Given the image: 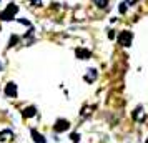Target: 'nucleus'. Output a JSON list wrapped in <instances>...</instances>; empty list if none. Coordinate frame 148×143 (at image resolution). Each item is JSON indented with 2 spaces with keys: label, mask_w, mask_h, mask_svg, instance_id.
<instances>
[{
  "label": "nucleus",
  "mask_w": 148,
  "mask_h": 143,
  "mask_svg": "<svg viewBox=\"0 0 148 143\" xmlns=\"http://www.w3.org/2000/svg\"><path fill=\"white\" fill-rule=\"evenodd\" d=\"M87 72L88 73L85 75V80H87L88 83H92L95 78H97V70H95V68H90V70H87Z\"/></svg>",
  "instance_id": "obj_9"
},
{
  "label": "nucleus",
  "mask_w": 148,
  "mask_h": 143,
  "mask_svg": "<svg viewBox=\"0 0 148 143\" xmlns=\"http://www.w3.org/2000/svg\"><path fill=\"white\" fill-rule=\"evenodd\" d=\"M70 138H72V142H78L80 135H78V133H72V135H70Z\"/></svg>",
  "instance_id": "obj_12"
},
{
  "label": "nucleus",
  "mask_w": 148,
  "mask_h": 143,
  "mask_svg": "<svg viewBox=\"0 0 148 143\" xmlns=\"http://www.w3.org/2000/svg\"><path fill=\"white\" fill-rule=\"evenodd\" d=\"M10 138H14V131H12V130H3V131H0V142H8Z\"/></svg>",
  "instance_id": "obj_7"
},
{
  "label": "nucleus",
  "mask_w": 148,
  "mask_h": 143,
  "mask_svg": "<svg viewBox=\"0 0 148 143\" xmlns=\"http://www.w3.org/2000/svg\"><path fill=\"white\" fill-rule=\"evenodd\" d=\"M5 95L7 96H15L17 95V85L15 83H7V87H5Z\"/></svg>",
  "instance_id": "obj_5"
},
{
  "label": "nucleus",
  "mask_w": 148,
  "mask_h": 143,
  "mask_svg": "<svg viewBox=\"0 0 148 143\" xmlns=\"http://www.w3.org/2000/svg\"><path fill=\"white\" fill-rule=\"evenodd\" d=\"M133 118H135V120H141V118H143V110H141V108H136V110H135Z\"/></svg>",
  "instance_id": "obj_11"
},
{
  "label": "nucleus",
  "mask_w": 148,
  "mask_h": 143,
  "mask_svg": "<svg viewBox=\"0 0 148 143\" xmlns=\"http://www.w3.org/2000/svg\"><path fill=\"white\" fill-rule=\"evenodd\" d=\"M2 68H3V65H2V63H0V70H2Z\"/></svg>",
  "instance_id": "obj_17"
},
{
  "label": "nucleus",
  "mask_w": 148,
  "mask_h": 143,
  "mask_svg": "<svg viewBox=\"0 0 148 143\" xmlns=\"http://www.w3.org/2000/svg\"><path fill=\"white\" fill-rule=\"evenodd\" d=\"M68 127H70V123H68V120H63V118H60V120H57L53 125V130L57 131V133H63V131H67Z\"/></svg>",
  "instance_id": "obj_3"
},
{
  "label": "nucleus",
  "mask_w": 148,
  "mask_h": 143,
  "mask_svg": "<svg viewBox=\"0 0 148 143\" xmlns=\"http://www.w3.org/2000/svg\"><path fill=\"white\" fill-rule=\"evenodd\" d=\"M37 115V108L35 107H27V108L23 110V116L25 118H32V116Z\"/></svg>",
  "instance_id": "obj_8"
},
{
  "label": "nucleus",
  "mask_w": 148,
  "mask_h": 143,
  "mask_svg": "<svg viewBox=\"0 0 148 143\" xmlns=\"http://www.w3.org/2000/svg\"><path fill=\"white\" fill-rule=\"evenodd\" d=\"M18 12V7L15 5V3H8L7 5V8L0 14V18L3 22H10V20H14L15 18V14Z\"/></svg>",
  "instance_id": "obj_1"
},
{
  "label": "nucleus",
  "mask_w": 148,
  "mask_h": 143,
  "mask_svg": "<svg viewBox=\"0 0 148 143\" xmlns=\"http://www.w3.org/2000/svg\"><path fill=\"white\" fill-rule=\"evenodd\" d=\"M135 2H136V0H127L125 3H127V5H130V3H135Z\"/></svg>",
  "instance_id": "obj_16"
},
{
  "label": "nucleus",
  "mask_w": 148,
  "mask_h": 143,
  "mask_svg": "<svg viewBox=\"0 0 148 143\" xmlns=\"http://www.w3.org/2000/svg\"><path fill=\"white\" fill-rule=\"evenodd\" d=\"M92 2H93L98 8H105L108 5V0H92Z\"/></svg>",
  "instance_id": "obj_10"
},
{
  "label": "nucleus",
  "mask_w": 148,
  "mask_h": 143,
  "mask_svg": "<svg viewBox=\"0 0 148 143\" xmlns=\"http://www.w3.org/2000/svg\"><path fill=\"white\" fill-rule=\"evenodd\" d=\"M132 40H133V35H132V32H128V30H123L118 35V42H120L121 47H130L132 45Z\"/></svg>",
  "instance_id": "obj_2"
},
{
  "label": "nucleus",
  "mask_w": 148,
  "mask_h": 143,
  "mask_svg": "<svg viewBox=\"0 0 148 143\" xmlns=\"http://www.w3.org/2000/svg\"><path fill=\"white\" fill-rule=\"evenodd\" d=\"M145 143H148V140H147V142H145Z\"/></svg>",
  "instance_id": "obj_18"
},
{
  "label": "nucleus",
  "mask_w": 148,
  "mask_h": 143,
  "mask_svg": "<svg viewBox=\"0 0 148 143\" xmlns=\"http://www.w3.org/2000/svg\"><path fill=\"white\" fill-rule=\"evenodd\" d=\"M75 55H77V58H80V60H88V58L92 57V52L87 50V48H77V50H75Z\"/></svg>",
  "instance_id": "obj_4"
},
{
  "label": "nucleus",
  "mask_w": 148,
  "mask_h": 143,
  "mask_svg": "<svg viewBox=\"0 0 148 143\" xmlns=\"http://www.w3.org/2000/svg\"><path fill=\"white\" fill-rule=\"evenodd\" d=\"M28 2H30L32 5H35V7H38V5L42 3V0H28Z\"/></svg>",
  "instance_id": "obj_13"
},
{
  "label": "nucleus",
  "mask_w": 148,
  "mask_h": 143,
  "mask_svg": "<svg viewBox=\"0 0 148 143\" xmlns=\"http://www.w3.org/2000/svg\"><path fill=\"white\" fill-rule=\"evenodd\" d=\"M17 42H18V38H17V37H12V40H10V45H8V47H14V43H17Z\"/></svg>",
  "instance_id": "obj_15"
},
{
  "label": "nucleus",
  "mask_w": 148,
  "mask_h": 143,
  "mask_svg": "<svg viewBox=\"0 0 148 143\" xmlns=\"http://www.w3.org/2000/svg\"><path fill=\"white\" fill-rule=\"evenodd\" d=\"M120 12H121V14H125V12H127V3H121V5H120Z\"/></svg>",
  "instance_id": "obj_14"
},
{
  "label": "nucleus",
  "mask_w": 148,
  "mask_h": 143,
  "mask_svg": "<svg viewBox=\"0 0 148 143\" xmlns=\"http://www.w3.org/2000/svg\"><path fill=\"white\" fill-rule=\"evenodd\" d=\"M30 133H32V136H34V142H35V143H47V140H45V136H43V135H40V133H38V131H37L35 128H32V130H30Z\"/></svg>",
  "instance_id": "obj_6"
}]
</instances>
